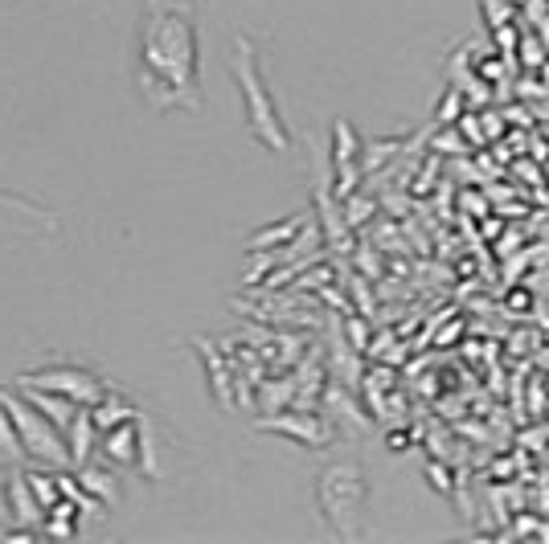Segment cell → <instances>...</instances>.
<instances>
[{"mask_svg": "<svg viewBox=\"0 0 549 544\" xmlns=\"http://www.w3.org/2000/svg\"><path fill=\"white\" fill-rule=\"evenodd\" d=\"M140 90L156 111L197 107L193 0H148L140 25Z\"/></svg>", "mask_w": 549, "mask_h": 544, "instance_id": "1", "label": "cell"}, {"mask_svg": "<svg viewBox=\"0 0 549 544\" xmlns=\"http://www.w3.org/2000/svg\"><path fill=\"white\" fill-rule=\"evenodd\" d=\"M234 74H238V86H242V99H246V115H250V131H255V140L267 144V148H275V152H283L287 148V131L279 123L275 103L267 99L255 45H250L246 37L234 41Z\"/></svg>", "mask_w": 549, "mask_h": 544, "instance_id": "2", "label": "cell"}, {"mask_svg": "<svg viewBox=\"0 0 549 544\" xmlns=\"http://www.w3.org/2000/svg\"><path fill=\"white\" fill-rule=\"evenodd\" d=\"M0 401H5V410H9V418H13V426H17L21 442H25V455L33 463H50V467H70L74 463L70 446L62 438L66 430L54 418L41 414L25 393H5V389H0Z\"/></svg>", "mask_w": 549, "mask_h": 544, "instance_id": "3", "label": "cell"}, {"mask_svg": "<svg viewBox=\"0 0 549 544\" xmlns=\"http://www.w3.org/2000/svg\"><path fill=\"white\" fill-rule=\"evenodd\" d=\"M21 385H37V389H54L78 405H99L111 385L99 381L91 369H78V365H54V369H37V373H25Z\"/></svg>", "mask_w": 549, "mask_h": 544, "instance_id": "4", "label": "cell"}, {"mask_svg": "<svg viewBox=\"0 0 549 544\" xmlns=\"http://www.w3.org/2000/svg\"><path fill=\"white\" fill-rule=\"evenodd\" d=\"M140 442H144V434H140V418L119 422V426L103 430V459H107L111 467H132L136 455H140Z\"/></svg>", "mask_w": 549, "mask_h": 544, "instance_id": "5", "label": "cell"}, {"mask_svg": "<svg viewBox=\"0 0 549 544\" xmlns=\"http://www.w3.org/2000/svg\"><path fill=\"white\" fill-rule=\"evenodd\" d=\"M70 455H74V463L82 467V463H87L91 459V442L103 434L99 426H95V414H91V405H82V410H78V418L70 422Z\"/></svg>", "mask_w": 549, "mask_h": 544, "instance_id": "6", "label": "cell"}, {"mask_svg": "<svg viewBox=\"0 0 549 544\" xmlns=\"http://www.w3.org/2000/svg\"><path fill=\"white\" fill-rule=\"evenodd\" d=\"M91 414H95V426H99V430H111V426H119V422L136 418V410H132V405L123 401L115 389H111V393H107L99 405H91Z\"/></svg>", "mask_w": 549, "mask_h": 544, "instance_id": "7", "label": "cell"}, {"mask_svg": "<svg viewBox=\"0 0 549 544\" xmlns=\"http://www.w3.org/2000/svg\"><path fill=\"white\" fill-rule=\"evenodd\" d=\"M25 479H29L33 495H37V504H41V508H46V512H50V508L58 504V495H62V487H58V475H37V471H29Z\"/></svg>", "mask_w": 549, "mask_h": 544, "instance_id": "8", "label": "cell"}]
</instances>
